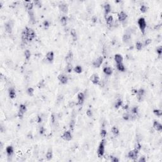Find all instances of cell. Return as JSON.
Here are the masks:
<instances>
[{
  "instance_id": "10",
  "label": "cell",
  "mask_w": 162,
  "mask_h": 162,
  "mask_svg": "<svg viewBox=\"0 0 162 162\" xmlns=\"http://www.w3.org/2000/svg\"><path fill=\"white\" fill-rule=\"evenodd\" d=\"M90 81L94 85H97L100 82V78H99L98 74H97V73H93V75H91V77H90Z\"/></svg>"
},
{
  "instance_id": "50",
  "label": "cell",
  "mask_w": 162,
  "mask_h": 162,
  "mask_svg": "<svg viewBox=\"0 0 162 162\" xmlns=\"http://www.w3.org/2000/svg\"><path fill=\"white\" fill-rule=\"evenodd\" d=\"M151 43H152V40L151 39H146L145 41H144V43L143 45H144V46H148L151 45Z\"/></svg>"
},
{
  "instance_id": "32",
  "label": "cell",
  "mask_w": 162,
  "mask_h": 162,
  "mask_svg": "<svg viewBox=\"0 0 162 162\" xmlns=\"http://www.w3.org/2000/svg\"><path fill=\"white\" fill-rule=\"evenodd\" d=\"M111 133L113 134V135L114 136H115V137L118 136L120 134L119 129H118V128L116 126H113V127L111 128Z\"/></svg>"
},
{
  "instance_id": "25",
  "label": "cell",
  "mask_w": 162,
  "mask_h": 162,
  "mask_svg": "<svg viewBox=\"0 0 162 162\" xmlns=\"http://www.w3.org/2000/svg\"><path fill=\"white\" fill-rule=\"evenodd\" d=\"M6 153L8 157H11L14 153V148L12 146H8L6 148Z\"/></svg>"
},
{
  "instance_id": "38",
  "label": "cell",
  "mask_w": 162,
  "mask_h": 162,
  "mask_svg": "<svg viewBox=\"0 0 162 162\" xmlns=\"http://www.w3.org/2000/svg\"><path fill=\"white\" fill-rule=\"evenodd\" d=\"M75 118H72L70 121V123H69V127H70V129L71 130H73L75 128Z\"/></svg>"
},
{
  "instance_id": "48",
  "label": "cell",
  "mask_w": 162,
  "mask_h": 162,
  "mask_svg": "<svg viewBox=\"0 0 162 162\" xmlns=\"http://www.w3.org/2000/svg\"><path fill=\"white\" fill-rule=\"evenodd\" d=\"M86 115H87V116L88 117H93V112L92 111V109H90V108L87 109V111H86Z\"/></svg>"
},
{
  "instance_id": "23",
  "label": "cell",
  "mask_w": 162,
  "mask_h": 162,
  "mask_svg": "<svg viewBox=\"0 0 162 162\" xmlns=\"http://www.w3.org/2000/svg\"><path fill=\"white\" fill-rule=\"evenodd\" d=\"M114 60L116 62V64H118V63H123V61H124V57L120 54H116L114 56Z\"/></svg>"
},
{
  "instance_id": "30",
  "label": "cell",
  "mask_w": 162,
  "mask_h": 162,
  "mask_svg": "<svg viewBox=\"0 0 162 162\" xmlns=\"http://www.w3.org/2000/svg\"><path fill=\"white\" fill-rule=\"evenodd\" d=\"M28 12V17H29V20L31 22L32 24H34L36 22V18H35L34 16V13L33 12V10L32 11H29V12Z\"/></svg>"
},
{
  "instance_id": "17",
  "label": "cell",
  "mask_w": 162,
  "mask_h": 162,
  "mask_svg": "<svg viewBox=\"0 0 162 162\" xmlns=\"http://www.w3.org/2000/svg\"><path fill=\"white\" fill-rule=\"evenodd\" d=\"M153 128L157 132H160L162 131V125L157 120H154L153 121Z\"/></svg>"
},
{
  "instance_id": "47",
  "label": "cell",
  "mask_w": 162,
  "mask_h": 162,
  "mask_svg": "<svg viewBox=\"0 0 162 162\" xmlns=\"http://www.w3.org/2000/svg\"><path fill=\"white\" fill-rule=\"evenodd\" d=\"M43 25L44 27V28L45 29H48L50 27V24H49V22L48 21V20H45L43 23Z\"/></svg>"
},
{
  "instance_id": "7",
  "label": "cell",
  "mask_w": 162,
  "mask_h": 162,
  "mask_svg": "<svg viewBox=\"0 0 162 162\" xmlns=\"http://www.w3.org/2000/svg\"><path fill=\"white\" fill-rule=\"evenodd\" d=\"M85 99V95L82 92H80L77 94V105L82 106L84 103Z\"/></svg>"
},
{
  "instance_id": "18",
  "label": "cell",
  "mask_w": 162,
  "mask_h": 162,
  "mask_svg": "<svg viewBox=\"0 0 162 162\" xmlns=\"http://www.w3.org/2000/svg\"><path fill=\"white\" fill-rule=\"evenodd\" d=\"M73 54L72 53V51H69V52L67 53V55H66V57L65 58V62L67 63H67H71L72 60H73Z\"/></svg>"
},
{
  "instance_id": "42",
  "label": "cell",
  "mask_w": 162,
  "mask_h": 162,
  "mask_svg": "<svg viewBox=\"0 0 162 162\" xmlns=\"http://www.w3.org/2000/svg\"><path fill=\"white\" fill-rule=\"evenodd\" d=\"M122 118L124 120L126 121H129L130 120V114L127 113V112H125L123 115H122Z\"/></svg>"
},
{
  "instance_id": "53",
  "label": "cell",
  "mask_w": 162,
  "mask_h": 162,
  "mask_svg": "<svg viewBox=\"0 0 162 162\" xmlns=\"http://www.w3.org/2000/svg\"><path fill=\"white\" fill-rule=\"evenodd\" d=\"M45 128L43 127V126H41V127H40V128H39V134H40V135H43V134H45Z\"/></svg>"
},
{
  "instance_id": "9",
  "label": "cell",
  "mask_w": 162,
  "mask_h": 162,
  "mask_svg": "<svg viewBox=\"0 0 162 162\" xmlns=\"http://www.w3.org/2000/svg\"><path fill=\"white\" fill-rule=\"evenodd\" d=\"M61 138L65 141H70L72 139V134L71 130H67L65 131L61 135Z\"/></svg>"
},
{
  "instance_id": "15",
  "label": "cell",
  "mask_w": 162,
  "mask_h": 162,
  "mask_svg": "<svg viewBox=\"0 0 162 162\" xmlns=\"http://www.w3.org/2000/svg\"><path fill=\"white\" fill-rule=\"evenodd\" d=\"M46 59L49 63H52L55 59V53L52 51H49L46 55Z\"/></svg>"
},
{
  "instance_id": "37",
  "label": "cell",
  "mask_w": 162,
  "mask_h": 162,
  "mask_svg": "<svg viewBox=\"0 0 162 162\" xmlns=\"http://www.w3.org/2000/svg\"><path fill=\"white\" fill-rule=\"evenodd\" d=\"M153 113L155 116L158 117H161L162 115V110L160 109H153Z\"/></svg>"
},
{
  "instance_id": "46",
  "label": "cell",
  "mask_w": 162,
  "mask_h": 162,
  "mask_svg": "<svg viewBox=\"0 0 162 162\" xmlns=\"http://www.w3.org/2000/svg\"><path fill=\"white\" fill-rule=\"evenodd\" d=\"M134 149H136L138 151H140L142 149V145L140 143V142H136V143L134 144Z\"/></svg>"
},
{
  "instance_id": "26",
  "label": "cell",
  "mask_w": 162,
  "mask_h": 162,
  "mask_svg": "<svg viewBox=\"0 0 162 162\" xmlns=\"http://www.w3.org/2000/svg\"><path fill=\"white\" fill-rule=\"evenodd\" d=\"M130 39H131V34L128 32L125 33L122 36V40L125 43H127L128 42H129Z\"/></svg>"
},
{
  "instance_id": "29",
  "label": "cell",
  "mask_w": 162,
  "mask_h": 162,
  "mask_svg": "<svg viewBox=\"0 0 162 162\" xmlns=\"http://www.w3.org/2000/svg\"><path fill=\"white\" fill-rule=\"evenodd\" d=\"M123 106V101L122 99H118L114 104V107L115 109H119L120 108Z\"/></svg>"
},
{
  "instance_id": "6",
  "label": "cell",
  "mask_w": 162,
  "mask_h": 162,
  "mask_svg": "<svg viewBox=\"0 0 162 162\" xmlns=\"http://www.w3.org/2000/svg\"><path fill=\"white\" fill-rule=\"evenodd\" d=\"M104 58L102 56H99L93 61V65L94 68H99L103 63Z\"/></svg>"
},
{
  "instance_id": "34",
  "label": "cell",
  "mask_w": 162,
  "mask_h": 162,
  "mask_svg": "<svg viewBox=\"0 0 162 162\" xmlns=\"http://www.w3.org/2000/svg\"><path fill=\"white\" fill-rule=\"evenodd\" d=\"M82 67H81V65H77L76 67H75L73 68V71L75 72V73H78V74H80L82 72Z\"/></svg>"
},
{
  "instance_id": "39",
  "label": "cell",
  "mask_w": 162,
  "mask_h": 162,
  "mask_svg": "<svg viewBox=\"0 0 162 162\" xmlns=\"http://www.w3.org/2000/svg\"><path fill=\"white\" fill-rule=\"evenodd\" d=\"M27 94H28L29 96H34V88L33 87H28V89H27Z\"/></svg>"
},
{
  "instance_id": "21",
  "label": "cell",
  "mask_w": 162,
  "mask_h": 162,
  "mask_svg": "<svg viewBox=\"0 0 162 162\" xmlns=\"http://www.w3.org/2000/svg\"><path fill=\"white\" fill-rule=\"evenodd\" d=\"M103 73L107 76H111L113 72V69L110 67H105L103 69Z\"/></svg>"
},
{
  "instance_id": "4",
  "label": "cell",
  "mask_w": 162,
  "mask_h": 162,
  "mask_svg": "<svg viewBox=\"0 0 162 162\" xmlns=\"http://www.w3.org/2000/svg\"><path fill=\"white\" fill-rule=\"evenodd\" d=\"M139 151H138L136 149H134V150H130L127 153V157L129 159L132 160H136L138 158V155H139Z\"/></svg>"
},
{
  "instance_id": "28",
  "label": "cell",
  "mask_w": 162,
  "mask_h": 162,
  "mask_svg": "<svg viewBox=\"0 0 162 162\" xmlns=\"http://www.w3.org/2000/svg\"><path fill=\"white\" fill-rule=\"evenodd\" d=\"M70 36L72 38V40L75 42L76 40H77V32H76V30L75 28H72L70 31Z\"/></svg>"
},
{
  "instance_id": "31",
  "label": "cell",
  "mask_w": 162,
  "mask_h": 162,
  "mask_svg": "<svg viewBox=\"0 0 162 162\" xmlns=\"http://www.w3.org/2000/svg\"><path fill=\"white\" fill-rule=\"evenodd\" d=\"M116 67H117V69L118 70L121 72H124L126 71V69L125 65H124V63H118V64H116Z\"/></svg>"
},
{
  "instance_id": "59",
  "label": "cell",
  "mask_w": 162,
  "mask_h": 162,
  "mask_svg": "<svg viewBox=\"0 0 162 162\" xmlns=\"http://www.w3.org/2000/svg\"><path fill=\"white\" fill-rule=\"evenodd\" d=\"M138 89H132V93L134 94H136H136H137V93H138Z\"/></svg>"
},
{
  "instance_id": "13",
  "label": "cell",
  "mask_w": 162,
  "mask_h": 162,
  "mask_svg": "<svg viewBox=\"0 0 162 162\" xmlns=\"http://www.w3.org/2000/svg\"><path fill=\"white\" fill-rule=\"evenodd\" d=\"M4 28L5 31L9 34H12L13 32V24L11 22V21H8L4 24Z\"/></svg>"
},
{
  "instance_id": "40",
  "label": "cell",
  "mask_w": 162,
  "mask_h": 162,
  "mask_svg": "<svg viewBox=\"0 0 162 162\" xmlns=\"http://www.w3.org/2000/svg\"><path fill=\"white\" fill-rule=\"evenodd\" d=\"M136 49H137V50L138 51H141L142 49L143 48V44L141 43V42H140V41H138L137 43H136Z\"/></svg>"
},
{
  "instance_id": "35",
  "label": "cell",
  "mask_w": 162,
  "mask_h": 162,
  "mask_svg": "<svg viewBox=\"0 0 162 162\" xmlns=\"http://www.w3.org/2000/svg\"><path fill=\"white\" fill-rule=\"evenodd\" d=\"M24 57L27 61H28L30 60V57H31V53H30V51L29 49H26V50L25 51Z\"/></svg>"
},
{
  "instance_id": "36",
  "label": "cell",
  "mask_w": 162,
  "mask_h": 162,
  "mask_svg": "<svg viewBox=\"0 0 162 162\" xmlns=\"http://www.w3.org/2000/svg\"><path fill=\"white\" fill-rule=\"evenodd\" d=\"M73 70V67H72V63H67V66L65 67V71L67 72V73H71Z\"/></svg>"
},
{
  "instance_id": "11",
  "label": "cell",
  "mask_w": 162,
  "mask_h": 162,
  "mask_svg": "<svg viewBox=\"0 0 162 162\" xmlns=\"http://www.w3.org/2000/svg\"><path fill=\"white\" fill-rule=\"evenodd\" d=\"M146 94V91L143 88H140L138 90V93L136 94V97L139 101H141L142 97H144Z\"/></svg>"
},
{
  "instance_id": "54",
  "label": "cell",
  "mask_w": 162,
  "mask_h": 162,
  "mask_svg": "<svg viewBox=\"0 0 162 162\" xmlns=\"http://www.w3.org/2000/svg\"><path fill=\"white\" fill-rule=\"evenodd\" d=\"M51 122L52 124H54L56 122V116L54 113H53L51 115Z\"/></svg>"
},
{
  "instance_id": "44",
  "label": "cell",
  "mask_w": 162,
  "mask_h": 162,
  "mask_svg": "<svg viewBox=\"0 0 162 162\" xmlns=\"http://www.w3.org/2000/svg\"><path fill=\"white\" fill-rule=\"evenodd\" d=\"M100 136L102 138V139L105 138L107 136V130L105 129H102L100 131Z\"/></svg>"
},
{
  "instance_id": "8",
  "label": "cell",
  "mask_w": 162,
  "mask_h": 162,
  "mask_svg": "<svg viewBox=\"0 0 162 162\" xmlns=\"http://www.w3.org/2000/svg\"><path fill=\"white\" fill-rule=\"evenodd\" d=\"M58 80L60 81L61 84L63 85H65V84H67L68 83V81H69V77H67V75L65 74H63V73H60L58 75Z\"/></svg>"
},
{
  "instance_id": "43",
  "label": "cell",
  "mask_w": 162,
  "mask_h": 162,
  "mask_svg": "<svg viewBox=\"0 0 162 162\" xmlns=\"http://www.w3.org/2000/svg\"><path fill=\"white\" fill-rule=\"evenodd\" d=\"M148 10V7L145 4H142L140 7V11L142 13H145L147 12V11Z\"/></svg>"
},
{
  "instance_id": "33",
  "label": "cell",
  "mask_w": 162,
  "mask_h": 162,
  "mask_svg": "<svg viewBox=\"0 0 162 162\" xmlns=\"http://www.w3.org/2000/svg\"><path fill=\"white\" fill-rule=\"evenodd\" d=\"M67 22H68V18L66 16H62L60 18V23L61 25L63 27L67 26Z\"/></svg>"
},
{
  "instance_id": "3",
  "label": "cell",
  "mask_w": 162,
  "mask_h": 162,
  "mask_svg": "<svg viewBox=\"0 0 162 162\" xmlns=\"http://www.w3.org/2000/svg\"><path fill=\"white\" fill-rule=\"evenodd\" d=\"M27 106L25 105L21 104V105L19 106L17 115H18V117L20 119H22L25 113L27 112Z\"/></svg>"
},
{
  "instance_id": "55",
  "label": "cell",
  "mask_w": 162,
  "mask_h": 162,
  "mask_svg": "<svg viewBox=\"0 0 162 162\" xmlns=\"http://www.w3.org/2000/svg\"><path fill=\"white\" fill-rule=\"evenodd\" d=\"M45 81H41L39 82V83L38 84V85H37V86H38L39 88H42V87H43L44 86H45Z\"/></svg>"
},
{
  "instance_id": "19",
  "label": "cell",
  "mask_w": 162,
  "mask_h": 162,
  "mask_svg": "<svg viewBox=\"0 0 162 162\" xmlns=\"http://www.w3.org/2000/svg\"><path fill=\"white\" fill-rule=\"evenodd\" d=\"M106 24L109 27H111L114 24V18L113 16L111 15H109L108 16L106 17Z\"/></svg>"
},
{
  "instance_id": "45",
  "label": "cell",
  "mask_w": 162,
  "mask_h": 162,
  "mask_svg": "<svg viewBox=\"0 0 162 162\" xmlns=\"http://www.w3.org/2000/svg\"><path fill=\"white\" fill-rule=\"evenodd\" d=\"M156 54L158 55V56L159 57H162V47L160 46L157 47L156 48Z\"/></svg>"
},
{
  "instance_id": "27",
  "label": "cell",
  "mask_w": 162,
  "mask_h": 162,
  "mask_svg": "<svg viewBox=\"0 0 162 162\" xmlns=\"http://www.w3.org/2000/svg\"><path fill=\"white\" fill-rule=\"evenodd\" d=\"M53 150L51 148H49L48 151L46 152V158L48 161H49L52 158H53Z\"/></svg>"
},
{
  "instance_id": "57",
  "label": "cell",
  "mask_w": 162,
  "mask_h": 162,
  "mask_svg": "<svg viewBox=\"0 0 162 162\" xmlns=\"http://www.w3.org/2000/svg\"><path fill=\"white\" fill-rule=\"evenodd\" d=\"M37 122L38 123H41V122H42V117H41L40 115L37 116Z\"/></svg>"
},
{
  "instance_id": "51",
  "label": "cell",
  "mask_w": 162,
  "mask_h": 162,
  "mask_svg": "<svg viewBox=\"0 0 162 162\" xmlns=\"http://www.w3.org/2000/svg\"><path fill=\"white\" fill-rule=\"evenodd\" d=\"M63 96L62 94H60L57 97V104H60L61 103V101H63Z\"/></svg>"
},
{
  "instance_id": "1",
  "label": "cell",
  "mask_w": 162,
  "mask_h": 162,
  "mask_svg": "<svg viewBox=\"0 0 162 162\" xmlns=\"http://www.w3.org/2000/svg\"><path fill=\"white\" fill-rule=\"evenodd\" d=\"M106 144V141L105 138L102 139V140L100 142L98 148L97 150V154L99 158H101L104 156L105 153V146Z\"/></svg>"
},
{
  "instance_id": "41",
  "label": "cell",
  "mask_w": 162,
  "mask_h": 162,
  "mask_svg": "<svg viewBox=\"0 0 162 162\" xmlns=\"http://www.w3.org/2000/svg\"><path fill=\"white\" fill-rule=\"evenodd\" d=\"M131 113L133 114V115H138V113H139V108H138V106H135L134 107L132 108Z\"/></svg>"
},
{
  "instance_id": "52",
  "label": "cell",
  "mask_w": 162,
  "mask_h": 162,
  "mask_svg": "<svg viewBox=\"0 0 162 162\" xmlns=\"http://www.w3.org/2000/svg\"><path fill=\"white\" fill-rule=\"evenodd\" d=\"M109 158H110L111 162H118L120 161L119 159H118L117 157H116V156H109Z\"/></svg>"
},
{
  "instance_id": "5",
  "label": "cell",
  "mask_w": 162,
  "mask_h": 162,
  "mask_svg": "<svg viewBox=\"0 0 162 162\" xmlns=\"http://www.w3.org/2000/svg\"><path fill=\"white\" fill-rule=\"evenodd\" d=\"M36 36L35 31L32 28L27 27V42L32 41Z\"/></svg>"
},
{
  "instance_id": "20",
  "label": "cell",
  "mask_w": 162,
  "mask_h": 162,
  "mask_svg": "<svg viewBox=\"0 0 162 162\" xmlns=\"http://www.w3.org/2000/svg\"><path fill=\"white\" fill-rule=\"evenodd\" d=\"M21 38L23 43H27V27L22 30L21 34Z\"/></svg>"
},
{
  "instance_id": "2",
  "label": "cell",
  "mask_w": 162,
  "mask_h": 162,
  "mask_svg": "<svg viewBox=\"0 0 162 162\" xmlns=\"http://www.w3.org/2000/svg\"><path fill=\"white\" fill-rule=\"evenodd\" d=\"M138 24L142 34H144L146 32V27H147V24H146L145 18L144 17H140L138 20Z\"/></svg>"
},
{
  "instance_id": "16",
  "label": "cell",
  "mask_w": 162,
  "mask_h": 162,
  "mask_svg": "<svg viewBox=\"0 0 162 162\" xmlns=\"http://www.w3.org/2000/svg\"><path fill=\"white\" fill-rule=\"evenodd\" d=\"M103 9H104V13H105V18L106 16H108L109 15V14L111 12V5L109 3H106L105 4H104L103 6Z\"/></svg>"
},
{
  "instance_id": "56",
  "label": "cell",
  "mask_w": 162,
  "mask_h": 162,
  "mask_svg": "<svg viewBox=\"0 0 162 162\" xmlns=\"http://www.w3.org/2000/svg\"><path fill=\"white\" fill-rule=\"evenodd\" d=\"M138 161L139 162H146V158L144 156H141V157H140V158L138 159Z\"/></svg>"
},
{
  "instance_id": "14",
  "label": "cell",
  "mask_w": 162,
  "mask_h": 162,
  "mask_svg": "<svg viewBox=\"0 0 162 162\" xmlns=\"http://www.w3.org/2000/svg\"><path fill=\"white\" fill-rule=\"evenodd\" d=\"M127 18V14L124 11H122L118 13V20L120 22H123L124 21H126Z\"/></svg>"
},
{
  "instance_id": "22",
  "label": "cell",
  "mask_w": 162,
  "mask_h": 162,
  "mask_svg": "<svg viewBox=\"0 0 162 162\" xmlns=\"http://www.w3.org/2000/svg\"><path fill=\"white\" fill-rule=\"evenodd\" d=\"M8 96L10 99H13L16 97V91L13 87H10L8 89Z\"/></svg>"
},
{
  "instance_id": "24",
  "label": "cell",
  "mask_w": 162,
  "mask_h": 162,
  "mask_svg": "<svg viewBox=\"0 0 162 162\" xmlns=\"http://www.w3.org/2000/svg\"><path fill=\"white\" fill-rule=\"evenodd\" d=\"M24 5L25 8L27 10V12L33 10V8H34V3L32 1H25Z\"/></svg>"
},
{
  "instance_id": "49",
  "label": "cell",
  "mask_w": 162,
  "mask_h": 162,
  "mask_svg": "<svg viewBox=\"0 0 162 162\" xmlns=\"http://www.w3.org/2000/svg\"><path fill=\"white\" fill-rule=\"evenodd\" d=\"M33 3H34V4L35 6H36L37 7H38V8H41L42 7V3H41L40 1H37H37H34Z\"/></svg>"
},
{
  "instance_id": "12",
  "label": "cell",
  "mask_w": 162,
  "mask_h": 162,
  "mask_svg": "<svg viewBox=\"0 0 162 162\" xmlns=\"http://www.w3.org/2000/svg\"><path fill=\"white\" fill-rule=\"evenodd\" d=\"M58 8L59 10L65 14H67L69 12V6L65 3H61V4H59Z\"/></svg>"
},
{
  "instance_id": "58",
  "label": "cell",
  "mask_w": 162,
  "mask_h": 162,
  "mask_svg": "<svg viewBox=\"0 0 162 162\" xmlns=\"http://www.w3.org/2000/svg\"><path fill=\"white\" fill-rule=\"evenodd\" d=\"M122 108H123V109H124V110L127 111V110H128V109H129V105H124V106H122Z\"/></svg>"
}]
</instances>
